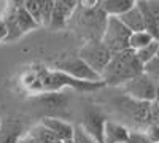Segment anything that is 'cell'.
Here are the masks:
<instances>
[{"label": "cell", "instance_id": "obj_13", "mask_svg": "<svg viewBox=\"0 0 159 143\" xmlns=\"http://www.w3.org/2000/svg\"><path fill=\"white\" fill-rule=\"evenodd\" d=\"M135 5L137 3L132 0H103L100 8L108 18H121Z\"/></svg>", "mask_w": 159, "mask_h": 143}, {"label": "cell", "instance_id": "obj_36", "mask_svg": "<svg viewBox=\"0 0 159 143\" xmlns=\"http://www.w3.org/2000/svg\"><path fill=\"white\" fill-rule=\"evenodd\" d=\"M157 56H159V54H157Z\"/></svg>", "mask_w": 159, "mask_h": 143}, {"label": "cell", "instance_id": "obj_7", "mask_svg": "<svg viewBox=\"0 0 159 143\" xmlns=\"http://www.w3.org/2000/svg\"><path fill=\"white\" fill-rule=\"evenodd\" d=\"M107 114L105 111L97 107V105H89L84 108L83 111V121H81V126L83 131L92 137L97 143H103V134H105V126H107Z\"/></svg>", "mask_w": 159, "mask_h": 143}, {"label": "cell", "instance_id": "obj_14", "mask_svg": "<svg viewBox=\"0 0 159 143\" xmlns=\"http://www.w3.org/2000/svg\"><path fill=\"white\" fill-rule=\"evenodd\" d=\"M119 19H121V22L126 25V27H127L132 34L145 30V18H143L142 11H140V8H139L137 5L132 8V10H129L126 15H123Z\"/></svg>", "mask_w": 159, "mask_h": 143}, {"label": "cell", "instance_id": "obj_32", "mask_svg": "<svg viewBox=\"0 0 159 143\" xmlns=\"http://www.w3.org/2000/svg\"><path fill=\"white\" fill-rule=\"evenodd\" d=\"M132 2H135V3H137V2H139V0H132Z\"/></svg>", "mask_w": 159, "mask_h": 143}, {"label": "cell", "instance_id": "obj_22", "mask_svg": "<svg viewBox=\"0 0 159 143\" xmlns=\"http://www.w3.org/2000/svg\"><path fill=\"white\" fill-rule=\"evenodd\" d=\"M126 143H153L145 131H130V135Z\"/></svg>", "mask_w": 159, "mask_h": 143}, {"label": "cell", "instance_id": "obj_31", "mask_svg": "<svg viewBox=\"0 0 159 143\" xmlns=\"http://www.w3.org/2000/svg\"><path fill=\"white\" fill-rule=\"evenodd\" d=\"M64 143H76V141H75V138H70V140H65Z\"/></svg>", "mask_w": 159, "mask_h": 143}, {"label": "cell", "instance_id": "obj_12", "mask_svg": "<svg viewBox=\"0 0 159 143\" xmlns=\"http://www.w3.org/2000/svg\"><path fill=\"white\" fill-rule=\"evenodd\" d=\"M130 135V131L121 123H116L108 119L105 126L103 143H126Z\"/></svg>", "mask_w": 159, "mask_h": 143}, {"label": "cell", "instance_id": "obj_3", "mask_svg": "<svg viewBox=\"0 0 159 143\" xmlns=\"http://www.w3.org/2000/svg\"><path fill=\"white\" fill-rule=\"evenodd\" d=\"M78 56L81 57L89 67H92L97 73H103V70L107 69V65L110 64L113 54L111 51L107 48L102 40H89L86 42L81 49L78 51Z\"/></svg>", "mask_w": 159, "mask_h": 143}, {"label": "cell", "instance_id": "obj_27", "mask_svg": "<svg viewBox=\"0 0 159 143\" xmlns=\"http://www.w3.org/2000/svg\"><path fill=\"white\" fill-rule=\"evenodd\" d=\"M8 38V27L5 24V19L0 18V43H7Z\"/></svg>", "mask_w": 159, "mask_h": 143}, {"label": "cell", "instance_id": "obj_23", "mask_svg": "<svg viewBox=\"0 0 159 143\" xmlns=\"http://www.w3.org/2000/svg\"><path fill=\"white\" fill-rule=\"evenodd\" d=\"M103 0H80L78 3V10H83V11H96L100 10Z\"/></svg>", "mask_w": 159, "mask_h": 143}, {"label": "cell", "instance_id": "obj_28", "mask_svg": "<svg viewBox=\"0 0 159 143\" xmlns=\"http://www.w3.org/2000/svg\"><path fill=\"white\" fill-rule=\"evenodd\" d=\"M24 2H25V0H5L7 10H19V8H24Z\"/></svg>", "mask_w": 159, "mask_h": 143}, {"label": "cell", "instance_id": "obj_1", "mask_svg": "<svg viewBox=\"0 0 159 143\" xmlns=\"http://www.w3.org/2000/svg\"><path fill=\"white\" fill-rule=\"evenodd\" d=\"M143 64L139 60L137 53L132 49H126L123 53H118L111 57L110 64L102 73V80L105 86H124L132 78L143 73Z\"/></svg>", "mask_w": 159, "mask_h": 143}, {"label": "cell", "instance_id": "obj_20", "mask_svg": "<svg viewBox=\"0 0 159 143\" xmlns=\"http://www.w3.org/2000/svg\"><path fill=\"white\" fill-rule=\"evenodd\" d=\"M24 10L40 24V19H42V0H25ZM40 27H42V24H40Z\"/></svg>", "mask_w": 159, "mask_h": 143}, {"label": "cell", "instance_id": "obj_17", "mask_svg": "<svg viewBox=\"0 0 159 143\" xmlns=\"http://www.w3.org/2000/svg\"><path fill=\"white\" fill-rule=\"evenodd\" d=\"M154 42V38L147 32V30H142V32H134L129 38V48L132 51H140L145 46H148L150 43Z\"/></svg>", "mask_w": 159, "mask_h": 143}, {"label": "cell", "instance_id": "obj_8", "mask_svg": "<svg viewBox=\"0 0 159 143\" xmlns=\"http://www.w3.org/2000/svg\"><path fill=\"white\" fill-rule=\"evenodd\" d=\"M118 103L129 121L139 127V131H145L150 126V102H140L124 94L123 99H118Z\"/></svg>", "mask_w": 159, "mask_h": 143}, {"label": "cell", "instance_id": "obj_2", "mask_svg": "<svg viewBox=\"0 0 159 143\" xmlns=\"http://www.w3.org/2000/svg\"><path fill=\"white\" fill-rule=\"evenodd\" d=\"M5 24L8 27V38L7 43L16 42L21 37H24L25 34H29L35 29L40 27V24L29 15L24 8L19 10H7L3 15Z\"/></svg>", "mask_w": 159, "mask_h": 143}, {"label": "cell", "instance_id": "obj_26", "mask_svg": "<svg viewBox=\"0 0 159 143\" xmlns=\"http://www.w3.org/2000/svg\"><path fill=\"white\" fill-rule=\"evenodd\" d=\"M57 2H59L62 7L67 8L70 13H73V15H75V11H76V8H78L80 0H57Z\"/></svg>", "mask_w": 159, "mask_h": 143}, {"label": "cell", "instance_id": "obj_9", "mask_svg": "<svg viewBox=\"0 0 159 143\" xmlns=\"http://www.w3.org/2000/svg\"><path fill=\"white\" fill-rule=\"evenodd\" d=\"M156 89H157V83H154L145 73L132 78L130 81H127L123 86V91L126 96H129L130 99L140 100V102H153L156 96Z\"/></svg>", "mask_w": 159, "mask_h": 143}, {"label": "cell", "instance_id": "obj_18", "mask_svg": "<svg viewBox=\"0 0 159 143\" xmlns=\"http://www.w3.org/2000/svg\"><path fill=\"white\" fill-rule=\"evenodd\" d=\"M137 53V57H139V60L143 64H148L150 60H153L157 54H159V42H153V43H150L148 46H145L143 49H140V51H135Z\"/></svg>", "mask_w": 159, "mask_h": 143}, {"label": "cell", "instance_id": "obj_25", "mask_svg": "<svg viewBox=\"0 0 159 143\" xmlns=\"http://www.w3.org/2000/svg\"><path fill=\"white\" fill-rule=\"evenodd\" d=\"M150 124H159V105L150 102Z\"/></svg>", "mask_w": 159, "mask_h": 143}, {"label": "cell", "instance_id": "obj_10", "mask_svg": "<svg viewBox=\"0 0 159 143\" xmlns=\"http://www.w3.org/2000/svg\"><path fill=\"white\" fill-rule=\"evenodd\" d=\"M37 100L46 111L56 114L59 111H64L69 107V103L72 100V96L62 92V91H57V92H43V94L38 96Z\"/></svg>", "mask_w": 159, "mask_h": 143}, {"label": "cell", "instance_id": "obj_35", "mask_svg": "<svg viewBox=\"0 0 159 143\" xmlns=\"http://www.w3.org/2000/svg\"><path fill=\"white\" fill-rule=\"evenodd\" d=\"M156 143H159V141H156Z\"/></svg>", "mask_w": 159, "mask_h": 143}, {"label": "cell", "instance_id": "obj_19", "mask_svg": "<svg viewBox=\"0 0 159 143\" xmlns=\"http://www.w3.org/2000/svg\"><path fill=\"white\" fill-rule=\"evenodd\" d=\"M54 10H56V0H42V19H40L42 27H49Z\"/></svg>", "mask_w": 159, "mask_h": 143}, {"label": "cell", "instance_id": "obj_21", "mask_svg": "<svg viewBox=\"0 0 159 143\" xmlns=\"http://www.w3.org/2000/svg\"><path fill=\"white\" fill-rule=\"evenodd\" d=\"M143 73L148 75L154 83L159 84V56H156V57H154L153 60H150L148 64H145Z\"/></svg>", "mask_w": 159, "mask_h": 143}, {"label": "cell", "instance_id": "obj_24", "mask_svg": "<svg viewBox=\"0 0 159 143\" xmlns=\"http://www.w3.org/2000/svg\"><path fill=\"white\" fill-rule=\"evenodd\" d=\"M75 141L76 143H97L92 137H89L84 131H83V127L81 126H75V135H73Z\"/></svg>", "mask_w": 159, "mask_h": 143}, {"label": "cell", "instance_id": "obj_4", "mask_svg": "<svg viewBox=\"0 0 159 143\" xmlns=\"http://www.w3.org/2000/svg\"><path fill=\"white\" fill-rule=\"evenodd\" d=\"M132 32L121 22L119 18H108L107 21V27H105L102 42L107 45V48L111 51V54H118L123 53L129 48V38H130Z\"/></svg>", "mask_w": 159, "mask_h": 143}, {"label": "cell", "instance_id": "obj_34", "mask_svg": "<svg viewBox=\"0 0 159 143\" xmlns=\"http://www.w3.org/2000/svg\"><path fill=\"white\" fill-rule=\"evenodd\" d=\"M57 143H64V141H57Z\"/></svg>", "mask_w": 159, "mask_h": 143}, {"label": "cell", "instance_id": "obj_16", "mask_svg": "<svg viewBox=\"0 0 159 143\" xmlns=\"http://www.w3.org/2000/svg\"><path fill=\"white\" fill-rule=\"evenodd\" d=\"M29 134L38 141V143H57L59 140L56 138V135L52 134L46 126H43L42 123H38L37 126H34Z\"/></svg>", "mask_w": 159, "mask_h": 143}, {"label": "cell", "instance_id": "obj_33", "mask_svg": "<svg viewBox=\"0 0 159 143\" xmlns=\"http://www.w3.org/2000/svg\"><path fill=\"white\" fill-rule=\"evenodd\" d=\"M0 127H2V121H0Z\"/></svg>", "mask_w": 159, "mask_h": 143}, {"label": "cell", "instance_id": "obj_29", "mask_svg": "<svg viewBox=\"0 0 159 143\" xmlns=\"http://www.w3.org/2000/svg\"><path fill=\"white\" fill-rule=\"evenodd\" d=\"M5 11H7V3H5V0H0V18H3Z\"/></svg>", "mask_w": 159, "mask_h": 143}, {"label": "cell", "instance_id": "obj_11", "mask_svg": "<svg viewBox=\"0 0 159 143\" xmlns=\"http://www.w3.org/2000/svg\"><path fill=\"white\" fill-rule=\"evenodd\" d=\"M40 123H42L43 126H46L49 131L56 135V138L59 141L70 140L75 135V126H72L70 123L59 118V116H45Z\"/></svg>", "mask_w": 159, "mask_h": 143}, {"label": "cell", "instance_id": "obj_30", "mask_svg": "<svg viewBox=\"0 0 159 143\" xmlns=\"http://www.w3.org/2000/svg\"><path fill=\"white\" fill-rule=\"evenodd\" d=\"M153 102H156L157 105H159V84H157V89H156V96H154V100Z\"/></svg>", "mask_w": 159, "mask_h": 143}, {"label": "cell", "instance_id": "obj_5", "mask_svg": "<svg viewBox=\"0 0 159 143\" xmlns=\"http://www.w3.org/2000/svg\"><path fill=\"white\" fill-rule=\"evenodd\" d=\"M56 70H61L64 73H67L80 81H88V83H103L102 75L97 73L92 67H89L88 64L80 57H67L62 59L56 64Z\"/></svg>", "mask_w": 159, "mask_h": 143}, {"label": "cell", "instance_id": "obj_6", "mask_svg": "<svg viewBox=\"0 0 159 143\" xmlns=\"http://www.w3.org/2000/svg\"><path fill=\"white\" fill-rule=\"evenodd\" d=\"M107 21L108 16L102 11V8L96 11L80 10L76 24L80 25L81 30H84V35L88 37V42H89V40H102L105 27H107Z\"/></svg>", "mask_w": 159, "mask_h": 143}, {"label": "cell", "instance_id": "obj_15", "mask_svg": "<svg viewBox=\"0 0 159 143\" xmlns=\"http://www.w3.org/2000/svg\"><path fill=\"white\" fill-rule=\"evenodd\" d=\"M21 137V124L18 123L10 121L0 127V143H18Z\"/></svg>", "mask_w": 159, "mask_h": 143}]
</instances>
